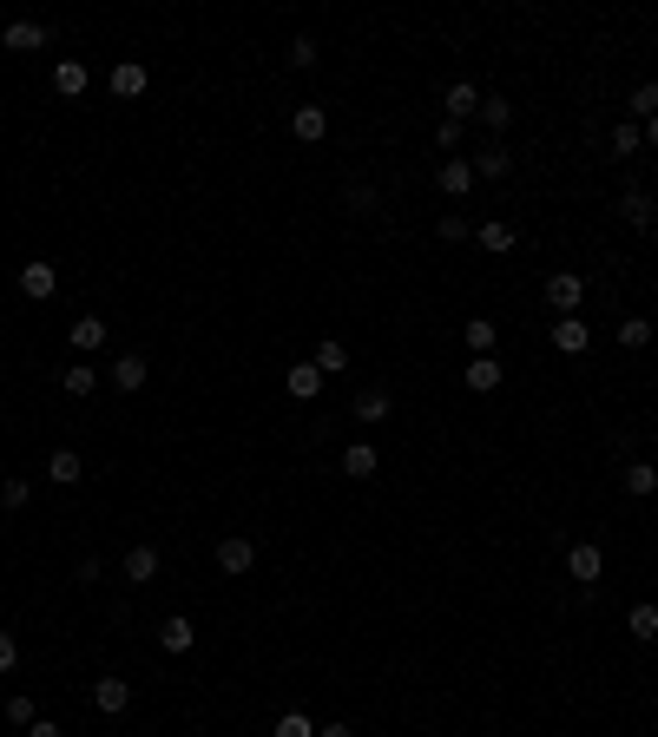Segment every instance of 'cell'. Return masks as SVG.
<instances>
[{"label":"cell","instance_id":"cell-11","mask_svg":"<svg viewBox=\"0 0 658 737\" xmlns=\"http://www.w3.org/2000/svg\"><path fill=\"white\" fill-rule=\"evenodd\" d=\"M474 237H481V251H494V257H507L520 244V231L507 218H481V224H474Z\"/></svg>","mask_w":658,"mask_h":737},{"label":"cell","instance_id":"cell-44","mask_svg":"<svg viewBox=\"0 0 658 737\" xmlns=\"http://www.w3.org/2000/svg\"><path fill=\"white\" fill-rule=\"evenodd\" d=\"M639 132H645V145H658V119H645V126H639Z\"/></svg>","mask_w":658,"mask_h":737},{"label":"cell","instance_id":"cell-39","mask_svg":"<svg viewBox=\"0 0 658 737\" xmlns=\"http://www.w3.org/2000/svg\"><path fill=\"white\" fill-rule=\"evenodd\" d=\"M435 231H441V244H461V237H468V231H474V224H468V218H455V211H448V218H441V224H435Z\"/></svg>","mask_w":658,"mask_h":737},{"label":"cell","instance_id":"cell-25","mask_svg":"<svg viewBox=\"0 0 658 737\" xmlns=\"http://www.w3.org/2000/svg\"><path fill=\"white\" fill-rule=\"evenodd\" d=\"M468 165H474V178H507V165H514V158H507V145H481Z\"/></svg>","mask_w":658,"mask_h":737},{"label":"cell","instance_id":"cell-12","mask_svg":"<svg viewBox=\"0 0 658 737\" xmlns=\"http://www.w3.org/2000/svg\"><path fill=\"white\" fill-rule=\"evenodd\" d=\"M376 468H382V455L369 448V441H349V448H343V474H349V481H376Z\"/></svg>","mask_w":658,"mask_h":737},{"label":"cell","instance_id":"cell-18","mask_svg":"<svg viewBox=\"0 0 658 737\" xmlns=\"http://www.w3.org/2000/svg\"><path fill=\"white\" fill-rule=\"evenodd\" d=\"M323 369H316V362H297V369H290V376H283V389L297 395V402H316V395H323Z\"/></svg>","mask_w":658,"mask_h":737},{"label":"cell","instance_id":"cell-9","mask_svg":"<svg viewBox=\"0 0 658 737\" xmlns=\"http://www.w3.org/2000/svg\"><path fill=\"white\" fill-rule=\"evenodd\" d=\"M66 343H73L79 356L106 349V316H73V323H66Z\"/></svg>","mask_w":658,"mask_h":737},{"label":"cell","instance_id":"cell-24","mask_svg":"<svg viewBox=\"0 0 658 737\" xmlns=\"http://www.w3.org/2000/svg\"><path fill=\"white\" fill-rule=\"evenodd\" d=\"M145 376H152V362H145V356H119V362H112V382H119V389H145Z\"/></svg>","mask_w":658,"mask_h":737},{"label":"cell","instance_id":"cell-13","mask_svg":"<svg viewBox=\"0 0 658 737\" xmlns=\"http://www.w3.org/2000/svg\"><path fill=\"white\" fill-rule=\"evenodd\" d=\"M145 86H152V73H145L139 60H119V66H112V99H139Z\"/></svg>","mask_w":658,"mask_h":737},{"label":"cell","instance_id":"cell-45","mask_svg":"<svg viewBox=\"0 0 658 737\" xmlns=\"http://www.w3.org/2000/svg\"><path fill=\"white\" fill-rule=\"evenodd\" d=\"M652 441H658V428H652Z\"/></svg>","mask_w":658,"mask_h":737},{"label":"cell","instance_id":"cell-42","mask_svg":"<svg viewBox=\"0 0 658 737\" xmlns=\"http://www.w3.org/2000/svg\"><path fill=\"white\" fill-rule=\"evenodd\" d=\"M20 737H66V731H60V724H53V718H33V724H27V731H20Z\"/></svg>","mask_w":658,"mask_h":737},{"label":"cell","instance_id":"cell-28","mask_svg":"<svg viewBox=\"0 0 658 737\" xmlns=\"http://www.w3.org/2000/svg\"><path fill=\"white\" fill-rule=\"evenodd\" d=\"M389 408H395L389 389H362L356 395V422H389Z\"/></svg>","mask_w":658,"mask_h":737},{"label":"cell","instance_id":"cell-30","mask_svg":"<svg viewBox=\"0 0 658 737\" xmlns=\"http://www.w3.org/2000/svg\"><path fill=\"white\" fill-rule=\"evenodd\" d=\"M316 369H323V376H336V369H349V349L343 343H336V336H323V343H316Z\"/></svg>","mask_w":658,"mask_h":737},{"label":"cell","instance_id":"cell-16","mask_svg":"<svg viewBox=\"0 0 658 737\" xmlns=\"http://www.w3.org/2000/svg\"><path fill=\"white\" fill-rule=\"evenodd\" d=\"M158 645H165V652H172V659H185L191 645H198V626H191V619H165V626H158Z\"/></svg>","mask_w":658,"mask_h":737},{"label":"cell","instance_id":"cell-23","mask_svg":"<svg viewBox=\"0 0 658 737\" xmlns=\"http://www.w3.org/2000/svg\"><path fill=\"white\" fill-rule=\"evenodd\" d=\"M619 487H626L632 501H652V494H658V468H645V461H632V468L619 474Z\"/></svg>","mask_w":658,"mask_h":737},{"label":"cell","instance_id":"cell-4","mask_svg":"<svg viewBox=\"0 0 658 737\" xmlns=\"http://www.w3.org/2000/svg\"><path fill=\"white\" fill-rule=\"evenodd\" d=\"M566 573H573L580 586H599L606 580V553H599L593 540H580V547H566Z\"/></svg>","mask_w":658,"mask_h":737},{"label":"cell","instance_id":"cell-34","mask_svg":"<svg viewBox=\"0 0 658 737\" xmlns=\"http://www.w3.org/2000/svg\"><path fill=\"white\" fill-rule=\"evenodd\" d=\"M33 718H40V705H33L27 691H14V698H7V724H14V731H27Z\"/></svg>","mask_w":658,"mask_h":737},{"label":"cell","instance_id":"cell-8","mask_svg":"<svg viewBox=\"0 0 658 737\" xmlns=\"http://www.w3.org/2000/svg\"><path fill=\"white\" fill-rule=\"evenodd\" d=\"M53 290H60V270L53 264H20V297L27 303H47Z\"/></svg>","mask_w":658,"mask_h":737},{"label":"cell","instance_id":"cell-41","mask_svg":"<svg viewBox=\"0 0 658 737\" xmlns=\"http://www.w3.org/2000/svg\"><path fill=\"white\" fill-rule=\"evenodd\" d=\"M349 211H376V191H369V185H349Z\"/></svg>","mask_w":658,"mask_h":737},{"label":"cell","instance_id":"cell-22","mask_svg":"<svg viewBox=\"0 0 658 737\" xmlns=\"http://www.w3.org/2000/svg\"><path fill=\"white\" fill-rule=\"evenodd\" d=\"M86 79H93V73H86L79 60H60V66H53V93H60V99H79V93H86Z\"/></svg>","mask_w":658,"mask_h":737},{"label":"cell","instance_id":"cell-27","mask_svg":"<svg viewBox=\"0 0 658 737\" xmlns=\"http://www.w3.org/2000/svg\"><path fill=\"white\" fill-rule=\"evenodd\" d=\"M626 632H632V639H645V645L658 639V606H652V599H639V606L626 612Z\"/></svg>","mask_w":658,"mask_h":737},{"label":"cell","instance_id":"cell-43","mask_svg":"<svg viewBox=\"0 0 658 737\" xmlns=\"http://www.w3.org/2000/svg\"><path fill=\"white\" fill-rule=\"evenodd\" d=\"M316 737H356V731H349V724H323V731H316Z\"/></svg>","mask_w":658,"mask_h":737},{"label":"cell","instance_id":"cell-26","mask_svg":"<svg viewBox=\"0 0 658 737\" xmlns=\"http://www.w3.org/2000/svg\"><path fill=\"white\" fill-rule=\"evenodd\" d=\"M60 389L73 395V402H86V395L99 389V369H86V362H73V369H60Z\"/></svg>","mask_w":658,"mask_h":737},{"label":"cell","instance_id":"cell-1","mask_svg":"<svg viewBox=\"0 0 658 737\" xmlns=\"http://www.w3.org/2000/svg\"><path fill=\"white\" fill-rule=\"evenodd\" d=\"M580 303H586V277H580V270H553V277H547V310L580 316Z\"/></svg>","mask_w":658,"mask_h":737},{"label":"cell","instance_id":"cell-32","mask_svg":"<svg viewBox=\"0 0 658 737\" xmlns=\"http://www.w3.org/2000/svg\"><path fill=\"white\" fill-rule=\"evenodd\" d=\"M652 343V316H626L619 323V349H645Z\"/></svg>","mask_w":658,"mask_h":737},{"label":"cell","instance_id":"cell-29","mask_svg":"<svg viewBox=\"0 0 658 737\" xmlns=\"http://www.w3.org/2000/svg\"><path fill=\"white\" fill-rule=\"evenodd\" d=\"M474 119H481L487 132H507V119H514V106H507L501 93H481V112H474Z\"/></svg>","mask_w":658,"mask_h":737},{"label":"cell","instance_id":"cell-35","mask_svg":"<svg viewBox=\"0 0 658 737\" xmlns=\"http://www.w3.org/2000/svg\"><path fill=\"white\" fill-rule=\"evenodd\" d=\"M277 737H316V724L303 718V711H283V718H277Z\"/></svg>","mask_w":658,"mask_h":737},{"label":"cell","instance_id":"cell-14","mask_svg":"<svg viewBox=\"0 0 658 737\" xmlns=\"http://www.w3.org/2000/svg\"><path fill=\"white\" fill-rule=\"evenodd\" d=\"M501 376H507V369H501L494 356H474L468 369H461V382H468L474 395H494V389H501Z\"/></svg>","mask_w":658,"mask_h":737},{"label":"cell","instance_id":"cell-15","mask_svg":"<svg viewBox=\"0 0 658 737\" xmlns=\"http://www.w3.org/2000/svg\"><path fill=\"white\" fill-rule=\"evenodd\" d=\"M132 705V685L126 678H99L93 685V711H106V718H119V711Z\"/></svg>","mask_w":658,"mask_h":737},{"label":"cell","instance_id":"cell-6","mask_svg":"<svg viewBox=\"0 0 658 737\" xmlns=\"http://www.w3.org/2000/svg\"><path fill=\"white\" fill-rule=\"evenodd\" d=\"M0 47L7 53H40L47 47V27H40V20H7V27H0Z\"/></svg>","mask_w":658,"mask_h":737},{"label":"cell","instance_id":"cell-33","mask_svg":"<svg viewBox=\"0 0 658 737\" xmlns=\"http://www.w3.org/2000/svg\"><path fill=\"white\" fill-rule=\"evenodd\" d=\"M626 106H632V126H645V119H658V86H652V79H645V86H639V93L626 99Z\"/></svg>","mask_w":658,"mask_h":737},{"label":"cell","instance_id":"cell-7","mask_svg":"<svg viewBox=\"0 0 658 737\" xmlns=\"http://www.w3.org/2000/svg\"><path fill=\"white\" fill-rule=\"evenodd\" d=\"M435 185H441V198H468V191H474V165H468V158H441Z\"/></svg>","mask_w":658,"mask_h":737},{"label":"cell","instance_id":"cell-40","mask_svg":"<svg viewBox=\"0 0 658 737\" xmlns=\"http://www.w3.org/2000/svg\"><path fill=\"white\" fill-rule=\"evenodd\" d=\"M455 145H461V126H455V119H441V126H435V152H455Z\"/></svg>","mask_w":658,"mask_h":737},{"label":"cell","instance_id":"cell-3","mask_svg":"<svg viewBox=\"0 0 658 737\" xmlns=\"http://www.w3.org/2000/svg\"><path fill=\"white\" fill-rule=\"evenodd\" d=\"M474 112H481V86H474V79H455V86L441 93V119H455V126H468Z\"/></svg>","mask_w":658,"mask_h":737},{"label":"cell","instance_id":"cell-31","mask_svg":"<svg viewBox=\"0 0 658 737\" xmlns=\"http://www.w3.org/2000/svg\"><path fill=\"white\" fill-rule=\"evenodd\" d=\"M612 158H639V145H645V132L639 126H632V119H626V126H612Z\"/></svg>","mask_w":658,"mask_h":737},{"label":"cell","instance_id":"cell-10","mask_svg":"<svg viewBox=\"0 0 658 737\" xmlns=\"http://www.w3.org/2000/svg\"><path fill=\"white\" fill-rule=\"evenodd\" d=\"M251 566H257V547H251L244 534L218 540V573H231V580H237V573H251Z\"/></svg>","mask_w":658,"mask_h":737},{"label":"cell","instance_id":"cell-20","mask_svg":"<svg viewBox=\"0 0 658 737\" xmlns=\"http://www.w3.org/2000/svg\"><path fill=\"white\" fill-rule=\"evenodd\" d=\"M47 481H53V487H73V481H86V461H79L73 448H53V455H47Z\"/></svg>","mask_w":658,"mask_h":737},{"label":"cell","instance_id":"cell-2","mask_svg":"<svg viewBox=\"0 0 658 737\" xmlns=\"http://www.w3.org/2000/svg\"><path fill=\"white\" fill-rule=\"evenodd\" d=\"M158 566H165V553L139 540V547H132L126 560H119V580H126V586H152V580H158Z\"/></svg>","mask_w":658,"mask_h":737},{"label":"cell","instance_id":"cell-37","mask_svg":"<svg viewBox=\"0 0 658 737\" xmlns=\"http://www.w3.org/2000/svg\"><path fill=\"white\" fill-rule=\"evenodd\" d=\"M316 53H323V47H316L310 33H297V40H290V66H316Z\"/></svg>","mask_w":658,"mask_h":737},{"label":"cell","instance_id":"cell-21","mask_svg":"<svg viewBox=\"0 0 658 737\" xmlns=\"http://www.w3.org/2000/svg\"><path fill=\"white\" fill-rule=\"evenodd\" d=\"M494 336H501L494 316H468V323H461V343H468L474 356H494Z\"/></svg>","mask_w":658,"mask_h":737},{"label":"cell","instance_id":"cell-19","mask_svg":"<svg viewBox=\"0 0 658 737\" xmlns=\"http://www.w3.org/2000/svg\"><path fill=\"white\" fill-rule=\"evenodd\" d=\"M290 132H297L303 145L329 139V112H323V106H297V112H290Z\"/></svg>","mask_w":658,"mask_h":737},{"label":"cell","instance_id":"cell-5","mask_svg":"<svg viewBox=\"0 0 658 737\" xmlns=\"http://www.w3.org/2000/svg\"><path fill=\"white\" fill-rule=\"evenodd\" d=\"M553 349H560V356H586V349H593V323H586V316H560V323H553Z\"/></svg>","mask_w":658,"mask_h":737},{"label":"cell","instance_id":"cell-36","mask_svg":"<svg viewBox=\"0 0 658 737\" xmlns=\"http://www.w3.org/2000/svg\"><path fill=\"white\" fill-rule=\"evenodd\" d=\"M0 501H7V514H20V507L33 501V487L27 481H0Z\"/></svg>","mask_w":658,"mask_h":737},{"label":"cell","instance_id":"cell-38","mask_svg":"<svg viewBox=\"0 0 658 737\" xmlns=\"http://www.w3.org/2000/svg\"><path fill=\"white\" fill-rule=\"evenodd\" d=\"M14 665H20V639H14V632H0V678H14Z\"/></svg>","mask_w":658,"mask_h":737},{"label":"cell","instance_id":"cell-17","mask_svg":"<svg viewBox=\"0 0 658 737\" xmlns=\"http://www.w3.org/2000/svg\"><path fill=\"white\" fill-rule=\"evenodd\" d=\"M619 218H626V231H652V224H658V204L645 198V191H626V198H619Z\"/></svg>","mask_w":658,"mask_h":737}]
</instances>
